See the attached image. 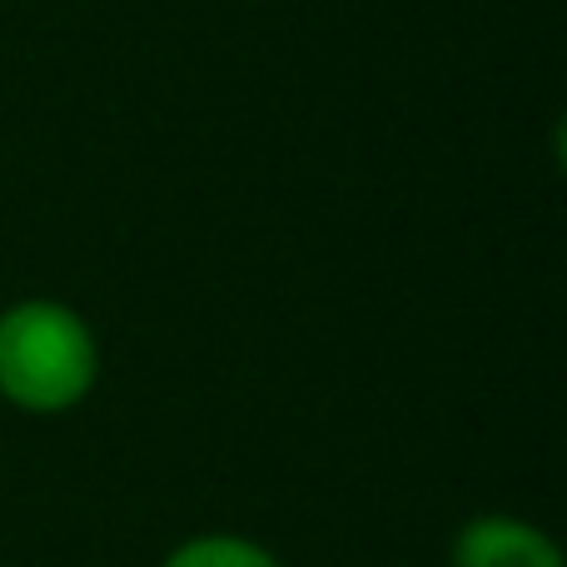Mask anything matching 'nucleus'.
<instances>
[{
    "mask_svg": "<svg viewBox=\"0 0 567 567\" xmlns=\"http://www.w3.org/2000/svg\"><path fill=\"white\" fill-rule=\"evenodd\" d=\"M90 323L60 299H20L0 313V399L25 413H65L95 389Z\"/></svg>",
    "mask_w": 567,
    "mask_h": 567,
    "instance_id": "obj_1",
    "label": "nucleus"
},
{
    "mask_svg": "<svg viewBox=\"0 0 567 567\" xmlns=\"http://www.w3.org/2000/svg\"><path fill=\"white\" fill-rule=\"evenodd\" d=\"M453 567H563V553L523 518H473L453 543Z\"/></svg>",
    "mask_w": 567,
    "mask_h": 567,
    "instance_id": "obj_2",
    "label": "nucleus"
},
{
    "mask_svg": "<svg viewBox=\"0 0 567 567\" xmlns=\"http://www.w3.org/2000/svg\"><path fill=\"white\" fill-rule=\"evenodd\" d=\"M165 567H279V563L265 548H255V543L215 533V538H195L179 553H169Z\"/></svg>",
    "mask_w": 567,
    "mask_h": 567,
    "instance_id": "obj_3",
    "label": "nucleus"
}]
</instances>
